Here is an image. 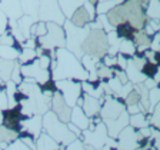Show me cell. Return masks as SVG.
I'll list each match as a JSON object with an SVG mask.
<instances>
[{
  "instance_id": "cell-1",
  "label": "cell",
  "mask_w": 160,
  "mask_h": 150,
  "mask_svg": "<svg viewBox=\"0 0 160 150\" xmlns=\"http://www.w3.org/2000/svg\"><path fill=\"white\" fill-rule=\"evenodd\" d=\"M52 80L73 79L77 82H84L89 77L80 60L64 47H59L54 50V59L52 63Z\"/></svg>"
},
{
  "instance_id": "cell-2",
  "label": "cell",
  "mask_w": 160,
  "mask_h": 150,
  "mask_svg": "<svg viewBox=\"0 0 160 150\" xmlns=\"http://www.w3.org/2000/svg\"><path fill=\"white\" fill-rule=\"evenodd\" d=\"M42 126L44 129V133L49 134L59 144L67 146L70 142L76 139V136L69 130L67 124L60 122L59 117L52 110H47L44 114H42Z\"/></svg>"
},
{
  "instance_id": "cell-3",
  "label": "cell",
  "mask_w": 160,
  "mask_h": 150,
  "mask_svg": "<svg viewBox=\"0 0 160 150\" xmlns=\"http://www.w3.org/2000/svg\"><path fill=\"white\" fill-rule=\"evenodd\" d=\"M64 30V39H66V44H64V49H67L69 52L74 54L77 59L83 56V50H82V44H83L84 39L87 37L90 29L89 26L84 27H77L74 26L69 19L64 20V23L62 24Z\"/></svg>"
},
{
  "instance_id": "cell-4",
  "label": "cell",
  "mask_w": 160,
  "mask_h": 150,
  "mask_svg": "<svg viewBox=\"0 0 160 150\" xmlns=\"http://www.w3.org/2000/svg\"><path fill=\"white\" fill-rule=\"evenodd\" d=\"M107 47H109L107 36L103 29L90 30L87 37L84 39L83 44H82V50H83L84 54L99 57V59H102L107 53Z\"/></svg>"
},
{
  "instance_id": "cell-5",
  "label": "cell",
  "mask_w": 160,
  "mask_h": 150,
  "mask_svg": "<svg viewBox=\"0 0 160 150\" xmlns=\"http://www.w3.org/2000/svg\"><path fill=\"white\" fill-rule=\"evenodd\" d=\"M46 34L42 37H37L36 42L39 43V47L43 50H56L59 47H64L66 39H64V30L60 24L47 22L46 23Z\"/></svg>"
},
{
  "instance_id": "cell-6",
  "label": "cell",
  "mask_w": 160,
  "mask_h": 150,
  "mask_svg": "<svg viewBox=\"0 0 160 150\" xmlns=\"http://www.w3.org/2000/svg\"><path fill=\"white\" fill-rule=\"evenodd\" d=\"M54 87H56V90L62 94V97L64 99V102H66V104L69 107L76 106L79 97H82V94H83L80 82L73 80V79L56 80V82H54Z\"/></svg>"
},
{
  "instance_id": "cell-7",
  "label": "cell",
  "mask_w": 160,
  "mask_h": 150,
  "mask_svg": "<svg viewBox=\"0 0 160 150\" xmlns=\"http://www.w3.org/2000/svg\"><path fill=\"white\" fill-rule=\"evenodd\" d=\"M40 22H52L56 24L64 23V16L60 10L57 0H39V13H37Z\"/></svg>"
},
{
  "instance_id": "cell-8",
  "label": "cell",
  "mask_w": 160,
  "mask_h": 150,
  "mask_svg": "<svg viewBox=\"0 0 160 150\" xmlns=\"http://www.w3.org/2000/svg\"><path fill=\"white\" fill-rule=\"evenodd\" d=\"M80 136H83V142L84 144H90L92 147L94 149H100L102 146H104L106 143L107 137V130H106V126H104L103 122H100V123L94 124L93 129H86L82 132Z\"/></svg>"
},
{
  "instance_id": "cell-9",
  "label": "cell",
  "mask_w": 160,
  "mask_h": 150,
  "mask_svg": "<svg viewBox=\"0 0 160 150\" xmlns=\"http://www.w3.org/2000/svg\"><path fill=\"white\" fill-rule=\"evenodd\" d=\"M20 72H22V76L26 77V79H33L37 84L47 83L52 76H50V70H43L39 66V62H37V57L30 62L27 64H20Z\"/></svg>"
},
{
  "instance_id": "cell-10",
  "label": "cell",
  "mask_w": 160,
  "mask_h": 150,
  "mask_svg": "<svg viewBox=\"0 0 160 150\" xmlns=\"http://www.w3.org/2000/svg\"><path fill=\"white\" fill-rule=\"evenodd\" d=\"M117 150H134L139 147V142L143 137L139 130L133 129L132 126H126L117 134Z\"/></svg>"
},
{
  "instance_id": "cell-11",
  "label": "cell",
  "mask_w": 160,
  "mask_h": 150,
  "mask_svg": "<svg viewBox=\"0 0 160 150\" xmlns=\"http://www.w3.org/2000/svg\"><path fill=\"white\" fill-rule=\"evenodd\" d=\"M104 104L100 107V117L102 120H110V119H116L122 112L126 110V106L122 102V99H116L113 96H104Z\"/></svg>"
},
{
  "instance_id": "cell-12",
  "label": "cell",
  "mask_w": 160,
  "mask_h": 150,
  "mask_svg": "<svg viewBox=\"0 0 160 150\" xmlns=\"http://www.w3.org/2000/svg\"><path fill=\"white\" fill-rule=\"evenodd\" d=\"M50 109L59 117L60 122L63 123H69L70 122V113H72V107H69L64 102V99L62 97V94L59 92H54L53 96H52V100H50Z\"/></svg>"
},
{
  "instance_id": "cell-13",
  "label": "cell",
  "mask_w": 160,
  "mask_h": 150,
  "mask_svg": "<svg viewBox=\"0 0 160 150\" xmlns=\"http://www.w3.org/2000/svg\"><path fill=\"white\" fill-rule=\"evenodd\" d=\"M22 124V132L23 134H29L33 139H37L40 133L43 132V126H42V116L40 114H32V116H24L20 122Z\"/></svg>"
},
{
  "instance_id": "cell-14",
  "label": "cell",
  "mask_w": 160,
  "mask_h": 150,
  "mask_svg": "<svg viewBox=\"0 0 160 150\" xmlns=\"http://www.w3.org/2000/svg\"><path fill=\"white\" fill-rule=\"evenodd\" d=\"M103 123H104V126H106V130H107L109 137L116 139L117 134H119L126 126H129V113L124 110V112H122L116 119L103 120Z\"/></svg>"
},
{
  "instance_id": "cell-15",
  "label": "cell",
  "mask_w": 160,
  "mask_h": 150,
  "mask_svg": "<svg viewBox=\"0 0 160 150\" xmlns=\"http://www.w3.org/2000/svg\"><path fill=\"white\" fill-rule=\"evenodd\" d=\"M106 17L109 20V23L112 24L113 27L119 26L122 23H126L127 22V7L124 3L117 4L114 6L112 10H109L106 13Z\"/></svg>"
},
{
  "instance_id": "cell-16",
  "label": "cell",
  "mask_w": 160,
  "mask_h": 150,
  "mask_svg": "<svg viewBox=\"0 0 160 150\" xmlns=\"http://www.w3.org/2000/svg\"><path fill=\"white\" fill-rule=\"evenodd\" d=\"M83 102H82V110L84 112L87 117H94V116H99L100 113V107H102V100L99 99H94L92 96H87V94H83Z\"/></svg>"
},
{
  "instance_id": "cell-17",
  "label": "cell",
  "mask_w": 160,
  "mask_h": 150,
  "mask_svg": "<svg viewBox=\"0 0 160 150\" xmlns=\"http://www.w3.org/2000/svg\"><path fill=\"white\" fill-rule=\"evenodd\" d=\"M70 123L74 124L83 132V130H86L89 127L90 119L84 114V112L82 110L80 106H73L72 107V113H70Z\"/></svg>"
},
{
  "instance_id": "cell-18",
  "label": "cell",
  "mask_w": 160,
  "mask_h": 150,
  "mask_svg": "<svg viewBox=\"0 0 160 150\" xmlns=\"http://www.w3.org/2000/svg\"><path fill=\"white\" fill-rule=\"evenodd\" d=\"M84 2H86V0H57V4H59L64 19H70L72 14H73L79 7L83 6Z\"/></svg>"
},
{
  "instance_id": "cell-19",
  "label": "cell",
  "mask_w": 160,
  "mask_h": 150,
  "mask_svg": "<svg viewBox=\"0 0 160 150\" xmlns=\"http://www.w3.org/2000/svg\"><path fill=\"white\" fill-rule=\"evenodd\" d=\"M62 147H64L63 144H59L49 134L42 132L40 136L36 139V149L34 150H60Z\"/></svg>"
},
{
  "instance_id": "cell-20",
  "label": "cell",
  "mask_w": 160,
  "mask_h": 150,
  "mask_svg": "<svg viewBox=\"0 0 160 150\" xmlns=\"http://www.w3.org/2000/svg\"><path fill=\"white\" fill-rule=\"evenodd\" d=\"M36 22H39V20L32 17V16H27V14H22V16L16 20L17 29H19V32L22 33V36H23L24 40L30 37V29H32V26H33Z\"/></svg>"
},
{
  "instance_id": "cell-21",
  "label": "cell",
  "mask_w": 160,
  "mask_h": 150,
  "mask_svg": "<svg viewBox=\"0 0 160 150\" xmlns=\"http://www.w3.org/2000/svg\"><path fill=\"white\" fill-rule=\"evenodd\" d=\"M124 73H126V76H127V80H129L132 84L143 83L144 80H146V77L143 76V73L132 63L130 59L127 60V66H126V69H124Z\"/></svg>"
},
{
  "instance_id": "cell-22",
  "label": "cell",
  "mask_w": 160,
  "mask_h": 150,
  "mask_svg": "<svg viewBox=\"0 0 160 150\" xmlns=\"http://www.w3.org/2000/svg\"><path fill=\"white\" fill-rule=\"evenodd\" d=\"M70 22L74 24V26L77 27H84V26H89V23L92 22V19H90L89 13H87V10L84 9L83 6L79 7V9L74 12L73 14H72V17H70Z\"/></svg>"
},
{
  "instance_id": "cell-23",
  "label": "cell",
  "mask_w": 160,
  "mask_h": 150,
  "mask_svg": "<svg viewBox=\"0 0 160 150\" xmlns=\"http://www.w3.org/2000/svg\"><path fill=\"white\" fill-rule=\"evenodd\" d=\"M20 7H22V13L32 16L39 20L37 13H39V0H20Z\"/></svg>"
},
{
  "instance_id": "cell-24",
  "label": "cell",
  "mask_w": 160,
  "mask_h": 150,
  "mask_svg": "<svg viewBox=\"0 0 160 150\" xmlns=\"http://www.w3.org/2000/svg\"><path fill=\"white\" fill-rule=\"evenodd\" d=\"M129 126H132L133 129H136V130L142 129V127L149 126L146 113L139 112V113H136V114H129Z\"/></svg>"
},
{
  "instance_id": "cell-25",
  "label": "cell",
  "mask_w": 160,
  "mask_h": 150,
  "mask_svg": "<svg viewBox=\"0 0 160 150\" xmlns=\"http://www.w3.org/2000/svg\"><path fill=\"white\" fill-rule=\"evenodd\" d=\"M119 53L123 54V56H126V57H133L134 54H136V44H134L133 40L120 39Z\"/></svg>"
},
{
  "instance_id": "cell-26",
  "label": "cell",
  "mask_w": 160,
  "mask_h": 150,
  "mask_svg": "<svg viewBox=\"0 0 160 150\" xmlns=\"http://www.w3.org/2000/svg\"><path fill=\"white\" fill-rule=\"evenodd\" d=\"M146 14L147 19H152V20H159L160 17V2L159 0H149V3L146 4Z\"/></svg>"
},
{
  "instance_id": "cell-27",
  "label": "cell",
  "mask_w": 160,
  "mask_h": 150,
  "mask_svg": "<svg viewBox=\"0 0 160 150\" xmlns=\"http://www.w3.org/2000/svg\"><path fill=\"white\" fill-rule=\"evenodd\" d=\"M17 60L12 62V60H3L0 59V79L3 82H7L10 80V74L13 72V67H14V63Z\"/></svg>"
},
{
  "instance_id": "cell-28",
  "label": "cell",
  "mask_w": 160,
  "mask_h": 150,
  "mask_svg": "<svg viewBox=\"0 0 160 150\" xmlns=\"http://www.w3.org/2000/svg\"><path fill=\"white\" fill-rule=\"evenodd\" d=\"M20 50L14 46H0V59L3 60H14L19 59Z\"/></svg>"
},
{
  "instance_id": "cell-29",
  "label": "cell",
  "mask_w": 160,
  "mask_h": 150,
  "mask_svg": "<svg viewBox=\"0 0 160 150\" xmlns=\"http://www.w3.org/2000/svg\"><path fill=\"white\" fill-rule=\"evenodd\" d=\"M16 139H19V133L13 132V130H9L3 126V124H0V143L4 142V143H12L14 142Z\"/></svg>"
},
{
  "instance_id": "cell-30",
  "label": "cell",
  "mask_w": 160,
  "mask_h": 150,
  "mask_svg": "<svg viewBox=\"0 0 160 150\" xmlns=\"http://www.w3.org/2000/svg\"><path fill=\"white\" fill-rule=\"evenodd\" d=\"M36 57H37L36 49H22L17 60H19L20 64H27V63H30V62H33Z\"/></svg>"
},
{
  "instance_id": "cell-31",
  "label": "cell",
  "mask_w": 160,
  "mask_h": 150,
  "mask_svg": "<svg viewBox=\"0 0 160 150\" xmlns=\"http://www.w3.org/2000/svg\"><path fill=\"white\" fill-rule=\"evenodd\" d=\"M150 39H152V37H150V36H147V34L144 33L143 30H139V32H134L133 42H134V44H137V46H139V47H143V49H149Z\"/></svg>"
},
{
  "instance_id": "cell-32",
  "label": "cell",
  "mask_w": 160,
  "mask_h": 150,
  "mask_svg": "<svg viewBox=\"0 0 160 150\" xmlns=\"http://www.w3.org/2000/svg\"><path fill=\"white\" fill-rule=\"evenodd\" d=\"M159 97H160L159 86H154L153 89L149 90V93H147V100H149V112H147V113H150V112L153 110V107L156 106V104H159Z\"/></svg>"
},
{
  "instance_id": "cell-33",
  "label": "cell",
  "mask_w": 160,
  "mask_h": 150,
  "mask_svg": "<svg viewBox=\"0 0 160 150\" xmlns=\"http://www.w3.org/2000/svg\"><path fill=\"white\" fill-rule=\"evenodd\" d=\"M96 74H97V79L99 80H103V79L109 80L110 77H113V69L104 66V64H102V62H100L99 67H97V70H96Z\"/></svg>"
},
{
  "instance_id": "cell-34",
  "label": "cell",
  "mask_w": 160,
  "mask_h": 150,
  "mask_svg": "<svg viewBox=\"0 0 160 150\" xmlns=\"http://www.w3.org/2000/svg\"><path fill=\"white\" fill-rule=\"evenodd\" d=\"M140 72L143 73V76L146 77V79H147V77H153V74L156 73V72H159V64H154V63H150V62H146Z\"/></svg>"
},
{
  "instance_id": "cell-35",
  "label": "cell",
  "mask_w": 160,
  "mask_h": 150,
  "mask_svg": "<svg viewBox=\"0 0 160 150\" xmlns=\"http://www.w3.org/2000/svg\"><path fill=\"white\" fill-rule=\"evenodd\" d=\"M10 80L14 82L16 84H20L22 82H23V76H22V72H20V63L19 62L14 63L13 72H12V74H10Z\"/></svg>"
},
{
  "instance_id": "cell-36",
  "label": "cell",
  "mask_w": 160,
  "mask_h": 150,
  "mask_svg": "<svg viewBox=\"0 0 160 150\" xmlns=\"http://www.w3.org/2000/svg\"><path fill=\"white\" fill-rule=\"evenodd\" d=\"M124 102H126V104L124 106H130V104H137L140 102V96L139 93H137L136 90H132L129 94H127L126 97H124Z\"/></svg>"
},
{
  "instance_id": "cell-37",
  "label": "cell",
  "mask_w": 160,
  "mask_h": 150,
  "mask_svg": "<svg viewBox=\"0 0 160 150\" xmlns=\"http://www.w3.org/2000/svg\"><path fill=\"white\" fill-rule=\"evenodd\" d=\"M4 150H32V149H29V147H27L20 139H16L14 142H12V143L7 144V147Z\"/></svg>"
},
{
  "instance_id": "cell-38",
  "label": "cell",
  "mask_w": 160,
  "mask_h": 150,
  "mask_svg": "<svg viewBox=\"0 0 160 150\" xmlns=\"http://www.w3.org/2000/svg\"><path fill=\"white\" fill-rule=\"evenodd\" d=\"M66 147V150H86V147H84V143H82L80 142V139H74L73 142H70L67 146H64Z\"/></svg>"
},
{
  "instance_id": "cell-39",
  "label": "cell",
  "mask_w": 160,
  "mask_h": 150,
  "mask_svg": "<svg viewBox=\"0 0 160 150\" xmlns=\"http://www.w3.org/2000/svg\"><path fill=\"white\" fill-rule=\"evenodd\" d=\"M6 109H9V99H7L4 89H0V112H3Z\"/></svg>"
},
{
  "instance_id": "cell-40",
  "label": "cell",
  "mask_w": 160,
  "mask_h": 150,
  "mask_svg": "<svg viewBox=\"0 0 160 150\" xmlns=\"http://www.w3.org/2000/svg\"><path fill=\"white\" fill-rule=\"evenodd\" d=\"M100 62H102V64H104V66H107V67H114L116 66V56L104 54V56L100 59Z\"/></svg>"
},
{
  "instance_id": "cell-41",
  "label": "cell",
  "mask_w": 160,
  "mask_h": 150,
  "mask_svg": "<svg viewBox=\"0 0 160 150\" xmlns=\"http://www.w3.org/2000/svg\"><path fill=\"white\" fill-rule=\"evenodd\" d=\"M7 23H9V17L4 14V12L0 9V34L7 32Z\"/></svg>"
},
{
  "instance_id": "cell-42",
  "label": "cell",
  "mask_w": 160,
  "mask_h": 150,
  "mask_svg": "<svg viewBox=\"0 0 160 150\" xmlns=\"http://www.w3.org/2000/svg\"><path fill=\"white\" fill-rule=\"evenodd\" d=\"M67 127H69V130H70V132H72V133H73L76 137H79L80 134H82V130H80L79 127H76V126H74V124H72V123H70V122H69V123H67Z\"/></svg>"
},
{
  "instance_id": "cell-43",
  "label": "cell",
  "mask_w": 160,
  "mask_h": 150,
  "mask_svg": "<svg viewBox=\"0 0 160 150\" xmlns=\"http://www.w3.org/2000/svg\"><path fill=\"white\" fill-rule=\"evenodd\" d=\"M2 87H4V82L0 79V89H2Z\"/></svg>"
},
{
  "instance_id": "cell-44",
  "label": "cell",
  "mask_w": 160,
  "mask_h": 150,
  "mask_svg": "<svg viewBox=\"0 0 160 150\" xmlns=\"http://www.w3.org/2000/svg\"><path fill=\"white\" fill-rule=\"evenodd\" d=\"M3 123V114H2V112H0V124Z\"/></svg>"
},
{
  "instance_id": "cell-45",
  "label": "cell",
  "mask_w": 160,
  "mask_h": 150,
  "mask_svg": "<svg viewBox=\"0 0 160 150\" xmlns=\"http://www.w3.org/2000/svg\"><path fill=\"white\" fill-rule=\"evenodd\" d=\"M134 150H143V149H140V147H137V149H134Z\"/></svg>"
},
{
  "instance_id": "cell-46",
  "label": "cell",
  "mask_w": 160,
  "mask_h": 150,
  "mask_svg": "<svg viewBox=\"0 0 160 150\" xmlns=\"http://www.w3.org/2000/svg\"><path fill=\"white\" fill-rule=\"evenodd\" d=\"M149 150H154V149H152V147H150V149H149Z\"/></svg>"
},
{
  "instance_id": "cell-47",
  "label": "cell",
  "mask_w": 160,
  "mask_h": 150,
  "mask_svg": "<svg viewBox=\"0 0 160 150\" xmlns=\"http://www.w3.org/2000/svg\"><path fill=\"white\" fill-rule=\"evenodd\" d=\"M0 150H2V149H0Z\"/></svg>"
}]
</instances>
